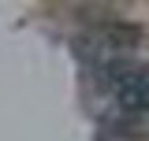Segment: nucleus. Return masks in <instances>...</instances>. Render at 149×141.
I'll use <instances>...</instances> for the list:
<instances>
[{
  "label": "nucleus",
  "mask_w": 149,
  "mask_h": 141,
  "mask_svg": "<svg viewBox=\"0 0 149 141\" xmlns=\"http://www.w3.org/2000/svg\"><path fill=\"white\" fill-rule=\"evenodd\" d=\"M101 78L112 86L116 100L123 108L149 115V70L146 67H134L127 59H108V63H101Z\"/></svg>",
  "instance_id": "obj_1"
}]
</instances>
